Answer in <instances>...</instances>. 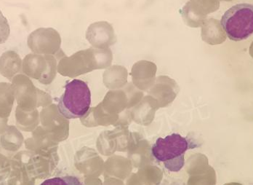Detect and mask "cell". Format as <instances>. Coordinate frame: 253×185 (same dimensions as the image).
Wrapping results in <instances>:
<instances>
[{"instance_id":"1","label":"cell","mask_w":253,"mask_h":185,"mask_svg":"<svg viewBox=\"0 0 253 185\" xmlns=\"http://www.w3.org/2000/svg\"><path fill=\"white\" fill-rule=\"evenodd\" d=\"M193 144L187 137L179 134H172L165 138H158L152 148L153 157L164 164L171 172H178L185 164V154Z\"/></svg>"},{"instance_id":"2","label":"cell","mask_w":253,"mask_h":185,"mask_svg":"<svg viewBox=\"0 0 253 185\" xmlns=\"http://www.w3.org/2000/svg\"><path fill=\"white\" fill-rule=\"evenodd\" d=\"M91 104V92L87 83L73 80L65 86V92L58 100V112L66 119L85 116Z\"/></svg>"},{"instance_id":"3","label":"cell","mask_w":253,"mask_h":185,"mask_svg":"<svg viewBox=\"0 0 253 185\" xmlns=\"http://www.w3.org/2000/svg\"><path fill=\"white\" fill-rule=\"evenodd\" d=\"M220 23L230 40L239 42L248 39L253 32L252 4L243 3L233 6L223 15Z\"/></svg>"},{"instance_id":"4","label":"cell","mask_w":253,"mask_h":185,"mask_svg":"<svg viewBox=\"0 0 253 185\" xmlns=\"http://www.w3.org/2000/svg\"><path fill=\"white\" fill-rule=\"evenodd\" d=\"M23 72L28 76L38 80L40 83L48 84L55 78L57 62L52 55L29 54L23 61Z\"/></svg>"},{"instance_id":"5","label":"cell","mask_w":253,"mask_h":185,"mask_svg":"<svg viewBox=\"0 0 253 185\" xmlns=\"http://www.w3.org/2000/svg\"><path fill=\"white\" fill-rule=\"evenodd\" d=\"M28 45L35 53L53 54L59 49L61 38L54 29L42 28L29 35Z\"/></svg>"},{"instance_id":"6","label":"cell","mask_w":253,"mask_h":185,"mask_svg":"<svg viewBox=\"0 0 253 185\" xmlns=\"http://www.w3.org/2000/svg\"><path fill=\"white\" fill-rule=\"evenodd\" d=\"M22 68L21 58L15 52L7 51L0 57V74L4 78L11 80Z\"/></svg>"},{"instance_id":"7","label":"cell","mask_w":253,"mask_h":185,"mask_svg":"<svg viewBox=\"0 0 253 185\" xmlns=\"http://www.w3.org/2000/svg\"><path fill=\"white\" fill-rule=\"evenodd\" d=\"M40 185H84L80 180L74 176L54 177L43 182Z\"/></svg>"},{"instance_id":"8","label":"cell","mask_w":253,"mask_h":185,"mask_svg":"<svg viewBox=\"0 0 253 185\" xmlns=\"http://www.w3.org/2000/svg\"><path fill=\"white\" fill-rule=\"evenodd\" d=\"M10 34V28L7 18L0 10V44H3L8 39Z\"/></svg>"},{"instance_id":"9","label":"cell","mask_w":253,"mask_h":185,"mask_svg":"<svg viewBox=\"0 0 253 185\" xmlns=\"http://www.w3.org/2000/svg\"><path fill=\"white\" fill-rule=\"evenodd\" d=\"M166 185H182L179 183H169V184Z\"/></svg>"}]
</instances>
